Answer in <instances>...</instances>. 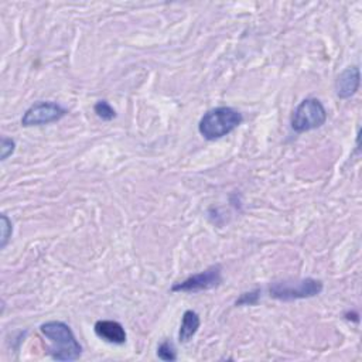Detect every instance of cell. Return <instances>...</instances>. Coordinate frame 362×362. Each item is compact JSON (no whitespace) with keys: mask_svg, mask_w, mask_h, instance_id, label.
I'll use <instances>...</instances> for the list:
<instances>
[{"mask_svg":"<svg viewBox=\"0 0 362 362\" xmlns=\"http://www.w3.org/2000/svg\"><path fill=\"white\" fill-rule=\"evenodd\" d=\"M157 356L163 361H175L177 352L170 341H163L157 348Z\"/></svg>","mask_w":362,"mask_h":362,"instance_id":"30bf717a","label":"cell"},{"mask_svg":"<svg viewBox=\"0 0 362 362\" xmlns=\"http://www.w3.org/2000/svg\"><path fill=\"white\" fill-rule=\"evenodd\" d=\"M260 297V290H253L249 293H243L238 300L236 305H255L259 301Z\"/></svg>","mask_w":362,"mask_h":362,"instance_id":"4fadbf2b","label":"cell"},{"mask_svg":"<svg viewBox=\"0 0 362 362\" xmlns=\"http://www.w3.org/2000/svg\"><path fill=\"white\" fill-rule=\"evenodd\" d=\"M327 120L324 105L315 98H307L294 109L291 115V129L297 133L321 127Z\"/></svg>","mask_w":362,"mask_h":362,"instance_id":"277c9868","label":"cell"},{"mask_svg":"<svg viewBox=\"0 0 362 362\" xmlns=\"http://www.w3.org/2000/svg\"><path fill=\"white\" fill-rule=\"evenodd\" d=\"M93 110L95 113L102 119V120H112L116 113H115V109L106 102V100H99L95 106H93Z\"/></svg>","mask_w":362,"mask_h":362,"instance_id":"8fae6325","label":"cell"},{"mask_svg":"<svg viewBox=\"0 0 362 362\" xmlns=\"http://www.w3.org/2000/svg\"><path fill=\"white\" fill-rule=\"evenodd\" d=\"M322 281L315 279H300V280H283L270 284L269 293L273 298L281 301H291L300 298H310L318 296L322 291Z\"/></svg>","mask_w":362,"mask_h":362,"instance_id":"3957f363","label":"cell"},{"mask_svg":"<svg viewBox=\"0 0 362 362\" xmlns=\"http://www.w3.org/2000/svg\"><path fill=\"white\" fill-rule=\"evenodd\" d=\"M66 115V109L57 102L40 100L31 105L21 117V124L24 127L42 126L62 119Z\"/></svg>","mask_w":362,"mask_h":362,"instance_id":"5b68a950","label":"cell"},{"mask_svg":"<svg viewBox=\"0 0 362 362\" xmlns=\"http://www.w3.org/2000/svg\"><path fill=\"white\" fill-rule=\"evenodd\" d=\"M222 283V269L219 264L211 266L206 270L192 274L181 283H175L171 287V291H184V293H197L218 287Z\"/></svg>","mask_w":362,"mask_h":362,"instance_id":"8992f818","label":"cell"},{"mask_svg":"<svg viewBox=\"0 0 362 362\" xmlns=\"http://www.w3.org/2000/svg\"><path fill=\"white\" fill-rule=\"evenodd\" d=\"M95 334L106 342L110 344H124L126 342V331L123 325L113 320H99L95 322Z\"/></svg>","mask_w":362,"mask_h":362,"instance_id":"ba28073f","label":"cell"},{"mask_svg":"<svg viewBox=\"0 0 362 362\" xmlns=\"http://www.w3.org/2000/svg\"><path fill=\"white\" fill-rule=\"evenodd\" d=\"M42 335L49 341V356L55 361H75L82 354L72 329L62 321H48L40 327Z\"/></svg>","mask_w":362,"mask_h":362,"instance_id":"6da1fadb","label":"cell"},{"mask_svg":"<svg viewBox=\"0 0 362 362\" xmlns=\"http://www.w3.org/2000/svg\"><path fill=\"white\" fill-rule=\"evenodd\" d=\"M199 325H201L199 315L192 310H187L182 314V320H181V325H180V332H178L180 341L188 342L197 334Z\"/></svg>","mask_w":362,"mask_h":362,"instance_id":"9c48e42d","label":"cell"},{"mask_svg":"<svg viewBox=\"0 0 362 362\" xmlns=\"http://www.w3.org/2000/svg\"><path fill=\"white\" fill-rule=\"evenodd\" d=\"M359 83H361V76H359L358 66H349L344 69L335 81L337 96L341 99H348L354 96L359 89Z\"/></svg>","mask_w":362,"mask_h":362,"instance_id":"52a82bcc","label":"cell"},{"mask_svg":"<svg viewBox=\"0 0 362 362\" xmlns=\"http://www.w3.org/2000/svg\"><path fill=\"white\" fill-rule=\"evenodd\" d=\"M13 233V225L11 221L7 218V215H1V238H0V247L4 249L8 239L11 238Z\"/></svg>","mask_w":362,"mask_h":362,"instance_id":"7c38bea8","label":"cell"},{"mask_svg":"<svg viewBox=\"0 0 362 362\" xmlns=\"http://www.w3.org/2000/svg\"><path fill=\"white\" fill-rule=\"evenodd\" d=\"M243 120L240 112L229 106L208 110L198 123V130L206 140H218L235 130Z\"/></svg>","mask_w":362,"mask_h":362,"instance_id":"7a4b0ae2","label":"cell"},{"mask_svg":"<svg viewBox=\"0 0 362 362\" xmlns=\"http://www.w3.org/2000/svg\"><path fill=\"white\" fill-rule=\"evenodd\" d=\"M14 147H16L14 140L7 139V137H3V139H1V147H0V150H1V156H0L1 161H4L8 156H11V154H13Z\"/></svg>","mask_w":362,"mask_h":362,"instance_id":"5bb4252c","label":"cell"}]
</instances>
